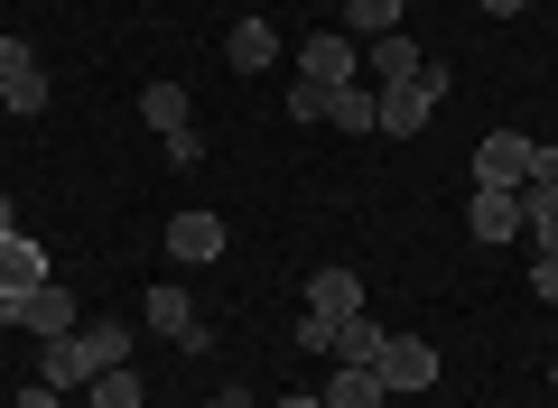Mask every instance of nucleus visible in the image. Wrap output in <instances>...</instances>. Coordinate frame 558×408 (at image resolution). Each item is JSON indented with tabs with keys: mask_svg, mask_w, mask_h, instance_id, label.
<instances>
[{
	"mask_svg": "<svg viewBox=\"0 0 558 408\" xmlns=\"http://www.w3.org/2000/svg\"><path fill=\"white\" fill-rule=\"evenodd\" d=\"M121 353H131V325H75V334L47 344L38 381L47 390H84V381H102V371H121Z\"/></svg>",
	"mask_w": 558,
	"mask_h": 408,
	"instance_id": "f257e3e1",
	"label": "nucleus"
},
{
	"mask_svg": "<svg viewBox=\"0 0 558 408\" xmlns=\"http://www.w3.org/2000/svg\"><path fill=\"white\" fill-rule=\"evenodd\" d=\"M447 102V65L428 57L410 84H381V139H410V131H428V112Z\"/></svg>",
	"mask_w": 558,
	"mask_h": 408,
	"instance_id": "f03ea898",
	"label": "nucleus"
},
{
	"mask_svg": "<svg viewBox=\"0 0 558 408\" xmlns=\"http://www.w3.org/2000/svg\"><path fill=\"white\" fill-rule=\"evenodd\" d=\"M0 325H20V334H38V344H57V334H75L84 316H75V288H65V279H47V288H28V297H10V307H0Z\"/></svg>",
	"mask_w": 558,
	"mask_h": 408,
	"instance_id": "7ed1b4c3",
	"label": "nucleus"
},
{
	"mask_svg": "<svg viewBox=\"0 0 558 408\" xmlns=\"http://www.w3.org/2000/svg\"><path fill=\"white\" fill-rule=\"evenodd\" d=\"M0 112H47V75L28 38H0Z\"/></svg>",
	"mask_w": 558,
	"mask_h": 408,
	"instance_id": "20e7f679",
	"label": "nucleus"
},
{
	"mask_svg": "<svg viewBox=\"0 0 558 408\" xmlns=\"http://www.w3.org/2000/svg\"><path fill=\"white\" fill-rule=\"evenodd\" d=\"M47 279H57V260H47L38 233H0V307L28 297V288H47Z\"/></svg>",
	"mask_w": 558,
	"mask_h": 408,
	"instance_id": "39448f33",
	"label": "nucleus"
},
{
	"mask_svg": "<svg viewBox=\"0 0 558 408\" xmlns=\"http://www.w3.org/2000/svg\"><path fill=\"white\" fill-rule=\"evenodd\" d=\"M381 390H391V399H418V390H428V381H438V353H428V344H418V334H391V344H381Z\"/></svg>",
	"mask_w": 558,
	"mask_h": 408,
	"instance_id": "423d86ee",
	"label": "nucleus"
},
{
	"mask_svg": "<svg viewBox=\"0 0 558 408\" xmlns=\"http://www.w3.org/2000/svg\"><path fill=\"white\" fill-rule=\"evenodd\" d=\"M140 316H149V334H168V344H186V353H205V325H196V297H186L178 279H159V288L140 297Z\"/></svg>",
	"mask_w": 558,
	"mask_h": 408,
	"instance_id": "0eeeda50",
	"label": "nucleus"
},
{
	"mask_svg": "<svg viewBox=\"0 0 558 408\" xmlns=\"http://www.w3.org/2000/svg\"><path fill=\"white\" fill-rule=\"evenodd\" d=\"M531 158H539V139H521V131H484V149H475V186H531Z\"/></svg>",
	"mask_w": 558,
	"mask_h": 408,
	"instance_id": "6e6552de",
	"label": "nucleus"
},
{
	"mask_svg": "<svg viewBox=\"0 0 558 408\" xmlns=\"http://www.w3.org/2000/svg\"><path fill=\"white\" fill-rule=\"evenodd\" d=\"M168 260H178V270H205V260H223V214H205V205L168 214Z\"/></svg>",
	"mask_w": 558,
	"mask_h": 408,
	"instance_id": "1a4fd4ad",
	"label": "nucleus"
},
{
	"mask_svg": "<svg viewBox=\"0 0 558 408\" xmlns=\"http://www.w3.org/2000/svg\"><path fill=\"white\" fill-rule=\"evenodd\" d=\"M465 233L475 242H521V186H475L465 195Z\"/></svg>",
	"mask_w": 558,
	"mask_h": 408,
	"instance_id": "9d476101",
	"label": "nucleus"
},
{
	"mask_svg": "<svg viewBox=\"0 0 558 408\" xmlns=\"http://www.w3.org/2000/svg\"><path fill=\"white\" fill-rule=\"evenodd\" d=\"M354 65H363V57H354V38H344V28H317V38L299 47V75L326 84V94H336V84H354Z\"/></svg>",
	"mask_w": 558,
	"mask_h": 408,
	"instance_id": "9b49d317",
	"label": "nucleus"
},
{
	"mask_svg": "<svg viewBox=\"0 0 558 408\" xmlns=\"http://www.w3.org/2000/svg\"><path fill=\"white\" fill-rule=\"evenodd\" d=\"M223 65H233V75H270V65H279V28H270V20H233Z\"/></svg>",
	"mask_w": 558,
	"mask_h": 408,
	"instance_id": "f8f14e48",
	"label": "nucleus"
},
{
	"mask_svg": "<svg viewBox=\"0 0 558 408\" xmlns=\"http://www.w3.org/2000/svg\"><path fill=\"white\" fill-rule=\"evenodd\" d=\"M363 65H373V84H410L418 65H428V47H410V38L391 28V38H363Z\"/></svg>",
	"mask_w": 558,
	"mask_h": 408,
	"instance_id": "ddd939ff",
	"label": "nucleus"
},
{
	"mask_svg": "<svg viewBox=\"0 0 558 408\" xmlns=\"http://www.w3.org/2000/svg\"><path fill=\"white\" fill-rule=\"evenodd\" d=\"M307 316H336V325L363 316V279L354 270H317V279H307Z\"/></svg>",
	"mask_w": 558,
	"mask_h": 408,
	"instance_id": "4468645a",
	"label": "nucleus"
},
{
	"mask_svg": "<svg viewBox=\"0 0 558 408\" xmlns=\"http://www.w3.org/2000/svg\"><path fill=\"white\" fill-rule=\"evenodd\" d=\"M317 399H326V408H381L391 390H381V371H373V362H336V381H326Z\"/></svg>",
	"mask_w": 558,
	"mask_h": 408,
	"instance_id": "2eb2a0df",
	"label": "nucleus"
},
{
	"mask_svg": "<svg viewBox=\"0 0 558 408\" xmlns=\"http://www.w3.org/2000/svg\"><path fill=\"white\" fill-rule=\"evenodd\" d=\"M326 121H336V131H381V94H363V84H336V94H326Z\"/></svg>",
	"mask_w": 558,
	"mask_h": 408,
	"instance_id": "dca6fc26",
	"label": "nucleus"
},
{
	"mask_svg": "<svg viewBox=\"0 0 558 408\" xmlns=\"http://www.w3.org/2000/svg\"><path fill=\"white\" fill-rule=\"evenodd\" d=\"M140 121H149L159 139H168V131H186V84H168V75H159L149 94H140Z\"/></svg>",
	"mask_w": 558,
	"mask_h": 408,
	"instance_id": "f3484780",
	"label": "nucleus"
},
{
	"mask_svg": "<svg viewBox=\"0 0 558 408\" xmlns=\"http://www.w3.org/2000/svg\"><path fill=\"white\" fill-rule=\"evenodd\" d=\"M381 344H391V325H373V316H344L336 325V362H381Z\"/></svg>",
	"mask_w": 558,
	"mask_h": 408,
	"instance_id": "a211bd4d",
	"label": "nucleus"
},
{
	"mask_svg": "<svg viewBox=\"0 0 558 408\" xmlns=\"http://www.w3.org/2000/svg\"><path fill=\"white\" fill-rule=\"evenodd\" d=\"M84 408H149V390H140V371H102V381H84Z\"/></svg>",
	"mask_w": 558,
	"mask_h": 408,
	"instance_id": "6ab92c4d",
	"label": "nucleus"
},
{
	"mask_svg": "<svg viewBox=\"0 0 558 408\" xmlns=\"http://www.w3.org/2000/svg\"><path fill=\"white\" fill-rule=\"evenodd\" d=\"M400 10H410V0H354V28H344V38H391Z\"/></svg>",
	"mask_w": 558,
	"mask_h": 408,
	"instance_id": "aec40b11",
	"label": "nucleus"
},
{
	"mask_svg": "<svg viewBox=\"0 0 558 408\" xmlns=\"http://www.w3.org/2000/svg\"><path fill=\"white\" fill-rule=\"evenodd\" d=\"M289 121H326V84H307V75L289 84Z\"/></svg>",
	"mask_w": 558,
	"mask_h": 408,
	"instance_id": "412c9836",
	"label": "nucleus"
},
{
	"mask_svg": "<svg viewBox=\"0 0 558 408\" xmlns=\"http://www.w3.org/2000/svg\"><path fill=\"white\" fill-rule=\"evenodd\" d=\"M299 353H336V316H299Z\"/></svg>",
	"mask_w": 558,
	"mask_h": 408,
	"instance_id": "4be33fe9",
	"label": "nucleus"
},
{
	"mask_svg": "<svg viewBox=\"0 0 558 408\" xmlns=\"http://www.w3.org/2000/svg\"><path fill=\"white\" fill-rule=\"evenodd\" d=\"M159 149H168V168H196V158H205V139H196V131H168Z\"/></svg>",
	"mask_w": 558,
	"mask_h": 408,
	"instance_id": "5701e85b",
	"label": "nucleus"
},
{
	"mask_svg": "<svg viewBox=\"0 0 558 408\" xmlns=\"http://www.w3.org/2000/svg\"><path fill=\"white\" fill-rule=\"evenodd\" d=\"M20 408H84V399H65V390H47V381H28V390H20Z\"/></svg>",
	"mask_w": 558,
	"mask_h": 408,
	"instance_id": "b1692460",
	"label": "nucleus"
},
{
	"mask_svg": "<svg viewBox=\"0 0 558 408\" xmlns=\"http://www.w3.org/2000/svg\"><path fill=\"white\" fill-rule=\"evenodd\" d=\"M531 288H539V297L558 307V260H539V270H531Z\"/></svg>",
	"mask_w": 558,
	"mask_h": 408,
	"instance_id": "393cba45",
	"label": "nucleus"
},
{
	"mask_svg": "<svg viewBox=\"0 0 558 408\" xmlns=\"http://www.w3.org/2000/svg\"><path fill=\"white\" fill-rule=\"evenodd\" d=\"M475 10H494V20H521V10H531V0H475Z\"/></svg>",
	"mask_w": 558,
	"mask_h": 408,
	"instance_id": "a878e982",
	"label": "nucleus"
},
{
	"mask_svg": "<svg viewBox=\"0 0 558 408\" xmlns=\"http://www.w3.org/2000/svg\"><path fill=\"white\" fill-rule=\"evenodd\" d=\"M531 176H549V186H558V149H539V158H531Z\"/></svg>",
	"mask_w": 558,
	"mask_h": 408,
	"instance_id": "bb28decb",
	"label": "nucleus"
},
{
	"mask_svg": "<svg viewBox=\"0 0 558 408\" xmlns=\"http://www.w3.org/2000/svg\"><path fill=\"white\" fill-rule=\"evenodd\" d=\"M205 408H252V390H223V399H205Z\"/></svg>",
	"mask_w": 558,
	"mask_h": 408,
	"instance_id": "cd10ccee",
	"label": "nucleus"
},
{
	"mask_svg": "<svg viewBox=\"0 0 558 408\" xmlns=\"http://www.w3.org/2000/svg\"><path fill=\"white\" fill-rule=\"evenodd\" d=\"M0 233H20V205H10V195H0Z\"/></svg>",
	"mask_w": 558,
	"mask_h": 408,
	"instance_id": "c85d7f7f",
	"label": "nucleus"
},
{
	"mask_svg": "<svg viewBox=\"0 0 558 408\" xmlns=\"http://www.w3.org/2000/svg\"><path fill=\"white\" fill-rule=\"evenodd\" d=\"M279 408H326V399H317V390H307V399H279Z\"/></svg>",
	"mask_w": 558,
	"mask_h": 408,
	"instance_id": "c756f323",
	"label": "nucleus"
},
{
	"mask_svg": "<svg viewBox=\"0 0 558 408\" xmlns=\"http://www.w3.org/2000/svg\"><path fill=\"white\" fill-rule=\"evenodd\" d=\"M131 10H149V0H131Z\"/></svg>",
	"mask_w": 558,
	"mask_h": 408,
	"instance_id": "7c9ffc66",
	"label": "nucleus"
},
{
	"mask_svg": "<svg viewBox=\"0 0 558 408\" xmlns=\"http://www.w3.org/2000/svg\"><path fill=\"white\" fill-rule=\"evenodd\" d=\"M549 381H558V362H549Z\"/></svg>",
	"mask_w": 558,
	"mask_h": 408,
	"instance_id": "2f4dec72",
	"label": "nucleus"
}]
</instances>
